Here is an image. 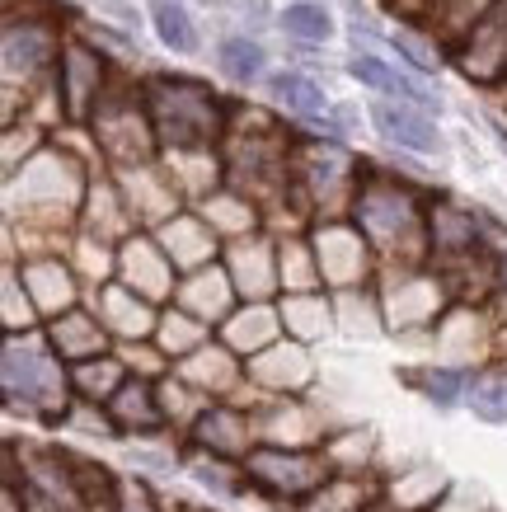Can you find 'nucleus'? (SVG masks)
<instances>
[{
    "label": "nucleus",
    "mask_w": 507,
    "mask_h": 512,
    "mask_svg": "<svg viewBox=\"0 0 507 512\" xmlns=\"http://www.w3.org/2000/svg\"><path fill=\"white\" fill-rule=\"evenodd\" d=\"M5 400L10 409H24L38 423H57L66 419V409L76 404V390H71V367L62 362V353L52 348V339H38V334H10L5 343Z\"/></svg>",
    "instance_id": "1"
},
{
    "label": "nucleus",
    "mask_w": 507,
    "mask_h": 512,
    "mask_svg": "<svg viewBox=\"0 0 507 512\" xmlns=\"http://www.w3.org/2000/svg\"><path fill=\"white\" fill-rule=\"evenodd\" d=\"M245 470H249V489L263 494L268 503L287 512L296 508L306 494H315L334 466L324 447H277V442H254L245 456Z\"/></svg>",
    "instance_id": "2"
},
{
    "label": "nucleus",
    "mask_w": 507,
    "mask_h": 512,
    "mask_svg": "<svg viewBox=\"0 0 507 512\" xmlns=\"http://www.w3.org/2000/svg\"><path fill=\"white\" fill-rule=\"evenodd\" d=\"M151 123L174 151H202L221 132V109L212 90L193 80H160L151 94Z\"/></svg>",
    "instance_id": "3"
},
{
    "label": "nucleus",
    "mask_w": 507,
    "mask_h": 512,
    "mask_svg": "<svg viewBox=\"0 0 507 512\" xmlns=\"http://www.w3.org/2000/svg\"><path fill=\"white\" fill-rule=\"evenodd\" d=\"M184 442L188 447H202V451H216V456H235V461H245L249 447L259 442V433H254V414H249L245 404L212 400L198 414V423L184 433Z\"/></svg>",
    "instance_id": "4"
},
{
    "label": "nucleus",
    "mask_w": 507,
    "mask_h": 512,
    "mask_svg": "<svg viewBox=\"0 0 507 512\" xmlns=\"http://www.w3.org/2000/svg\"><path fill=\"white\" fill-rule=\"evenodd\" d=\"M174 372L193 381V386L207 395V400H231L240 390H249V372H245V357L235 353L231 343H202L198 353H188L174 362Z\"/></svg>",
    "instance_id": "5"
},
{
    "label": "nucleus",
    "mask_w": 507,
    "mask_h": 512,
    "mask_svg": "<svg viewBox=\"0 0 507 512\" xmlns=\"http://www.w3.org/2000/svg\"><path fill=\"white\" fill-rule=\"evenodd\" d=\"M245 372L249 390H259V395H306V386L315 381V367L301 343H268L254 357H245Z\"/></svg>",
    "instance_id": "6"
},
{
    "label": "nucleus",
    "mask_w": 507,
    "mask_h": 512,
    "mask_svg": "<svg viewBox=\"0 0 507 512\" xmlns=\"http://www.w3.org/2000/svg\"><path fill=\"white\" fill-rule=\"evenodd\" d=\"M385 494H390V480H381L376 470H334L315 494H306L287 512H371Z\"/></svg>",
    "instance_id": "7"
},
{
    "label": "nucleus",
    "mask_w": 507,
    "mask_h": 512,
    "mask_svg": "<svg viewBox=\"0 0 507 512\" xmlns=\"http://www.w3.org/2000/svg\"><path fill=\"white\" fill-rule=\"evenodd\" d=\"M160 376H127L118 395L104 404L118 437H155V433H169L165 423V409H160V386H155Z\"/></svg>",
    "instance_id": "8"
},
{
    "label": "nucleus",
    "mask_w": 507,
    "mask_h": 512,
    "mask_svg": "<svg viewBox=\"0 0 507 512\" xmlns=\"http://www.w3.org/2000/svg\"><path fill=\"white\" fill-rule=\"evenodd\" d=\"M371 123L385 141H395L404 151H418V156H437L442 151V132L428 118V109L418 104H404V99H376L371 104Z\"/></svg>",
    "instance_id": "9"
},
{
    "label": "nucleus",
    "mask_w": 507,
    "mask_h": 512,
    "mask_svg": "<svg viewBox=\"0 0 507 512\" xmlns=\"http://www.w3.org/2000/svg\"><path fill=\"white\" fill-rule=\"evenodd\" d=\"M348 76L357 80V85H367V90L385 94V99H404V104H418V109H442V99L437 94H428L418 80H409L404 71H395L390 62H381V57H371V52H357V57H348Z\"/></svg>",
    "instance_id": "10"
},
{
    "label": "nucleus",
    "mask_w": 507,
    "mask_h": 512,
    "mask_svg": "<svg viewBox=\"0 0 507 512\" xmlns=\"http://www.w3.org/2000/svg\"><path fill=\"white\" fill-rule=\"evenodd\" d=\"M47 339H52V348L62 353V362L71 367V362H85V357H99L108 353V325L99 320V315H85V311H62L57 320H47Z\"/></svg>",
    "instance_id": "11"
},
{
    "label": "nucleus",
    "mask_w": 507,
    "mask_h": 512,
    "mask_svg": "<svg viewBox=\"0 0 507 512\" xmlns=\"http://www.w3.org/2000/svg\"><path fill=\"white\" fill-rule=\"evenodd\" d=\"M99 320L118 343H132V339H155V320L160 315H151V306H146V296L137 287H104Z\"/></svg>",
    "instance_id": "12"
},
{
    "label": "nucleus",
    "mask_w": 507,
    "mask_h": 512,
    "mask_svg": "<svg viewBox=\"0 0 507 512\" xmlns=\"http://www.w3.org/2000/svg\"><path fill=\"white\" fill-rule=\"evenodd\" d=\"M184 470H188V480L202 484V489L216 494V498H240L249 489L245 461L216 456V451H202V447H188V442H184Z\"/></svg>",
    "instance_id": "13"
},
{
    "label": "nucleus",
    "mask_w": 507,
    "mask_h": 512,
    "mask_svg": "<svg viewBox=\"0 0 507 512\" xmlns=\"http://www.w3.org/2000/svg\"><path fill=\"white\" fill-rule=\"evenodd\" d=\"M127 376H132V367L123 362V353H99L85 357V362H71V390H76V400L90 404H108Z\"/></svg>",
    "instance_id": "14"
},
{
    "label": "nucleus",
    "mask_w": 507,
    "mask_h": 512,
    "mask_svg": "<svg viewBox=\"0 0 507 512\" xmlns=\"http://www.w3.org/2000/svg\"><path fill=\"white\" fill-rule=\"evenodd\" d=\"M231 278L226 273H212V268H198L193 278L179 287V306L184 311H193L198 320H207V325H221L226 315H231Z\"/></svg>",
    "instance_id": "15"
},
{
    "label": "nucleus",
    "mask_w": 507,
    "mask_h": 512,
    "mask_svg": "<svg viewBox=\"0 0 507 512\" xmlns=\"http://www.w3.org/2000/svg\"><path fill=\"white\" fill-rule=\"evenodd\" d=\"M221 343H231L240 357H254L259 348L277 343V315L268 306H249V311H231L221 320Z\"/></svg>",
    "instance_id": "16"
},
{
    "label": "nucleus",
    "mask_w": 507,
    "mask_h": 512,
    "mask_svg": "<svg viewBox=\"0 0 507 512\" xmlns=\"http://www.w3.org/2000/svg\"><path fill=\"white\" fill-rule=\"evenodd\" d=\"M207 339H212V325H207V320H198L193 311H184V306H179V311H165L160 320H155V348H160L169 362L198 353Z\"/></svg>",
    "instance_id": "17"
},
{
    "label": "nucleus",
    "mask_w": 507,
    "mask_h": 512,
    "mask_svg": "<svg viewBox=\"0 0 507 512\" xmlns=\"http://www.w3.org/2000/svg\"><path fill=\"white\" fill-rule=\"evenodd\" d=\"M268 94H273V99L287 113L306 118V123H324V113H329V99H324V90L310 76H301V71H277V76L268 80Z\"/></svg>",
    "instance_id": "18"
},
{
    "label": "nucleus",
    "mask_w": 507,
    "mask_h": 512,
    "mask_svg": "<svg viewBox=\"0 0 507 512\" xmlns=\"http://www.w3.org/2000/svg\"><path fill=\"white\" fill-rule=\"evenodd\" d=\"M151 29L169 52H198V24L184 0H151Z\"/></svg>",
    "instance_id": "19"
},
{
    "label": "nucleus",
    "mask_w": 507,
    "mask_h": 512,
    "mask_svg": "<svg viewBox=\"0 0 507 512\" xmlns=\"http://www.w3.org/2000/svg\"><path fill=\"white\" fill-rule=\"evenodd\" d=\"M324 456H329V466L334 470H376L371 466V451H376V437L367 428H338L320 442Z\"/></svg>",
    "instance_id": "20"
},
{
    "label": "nucleus",
    "mask_w": 507,
    "mask_h": 512,
    "mask_svg": "<svg viewBox=\"0 0 507 512\" xmlns=\"http://www.w3.org/2000/svg\"><path fill=\"white\" fill-rule=\"evenodd\" d=\"M409 381H414L437 409H456V404L470 395V372H465V367H428V372H409Z\"/></svg>",
    "instance_id": "21"
},
{
    "label": "nucleus",
    "mask_w": 507,
    "mask_h": 512,
    "mask_svg": "<svg viewBox=\"0 0 507 512\" xmlns=\"http://www.w3.org/2000/svg\"><path fill=\"white\" fill-rule=\"evenodd\" d=\"M282 29L292 33L296 43H329L334 15L324 10L320 0H292V5L282 10Z\"/></svg>",
    "instance_id": "22"
},
{
    "label": "nucleus",
    "mask_w": 507,
    "mask_h": 512,
    "mask_svg": "<svg viewBox=\"0 0 507 512\" xmlns=\"http://www.w3.org/2000/svg\"><path fill=\"white\" fill-rule=\"evenodd\" d=\"M221 71L231 80H240V85H249V80H259L263 76V66H268V52H263L254 38H226L221 43Z\"/></svg>",
    "instance_id": "23"
},
{
    "label": "nucleus",
    "mask_w": 507,
    "mask_h": 512,
    "mask_svg": "<svg viewBox=\"0 0 507 512\" xmlns=\"http://www.w3.org/2000/svg\"><path fill=\"white\" fill-rule=\"evenodd\" d=\"M118 508L123 512H169L141 475H123V480H118Z\"/></svg>",
    "instance_id": "24"
},
{
    "label": "nucleus",
    "mask_w": 507,
    "mask_h": 512,
    "mask_svg": "<svg viewBox=\"0 0 507 512\" xmlns=\"http://www.w3.org/2000/svg\"><path fill=\"white\" fill-rule=\"evenodd\" d=\"M428 512H484V508H479V503H461V494H442Z\"/></svg>",
    "instance_id": "25"
},
{
    "label": "nucleus",
    "mask_w": 507,
    "mask_h": 512,
    "mask_svg": "<svg viewBox=\"0 0 507 512\" xmlns=\"http://www.w3.org/2000/svg\"><path fill=\"white\" fill-rule=\"evenodd\" d=\"M493 278L503 282V292H507V249H503V254H498V268H493Z\"/></svg>",
    "instance_id": "26"
}]
</instances>
